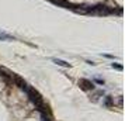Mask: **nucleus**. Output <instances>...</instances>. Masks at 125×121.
Listing matches in <instances>:
<instances>
[{
  "label": "nucleus",
  "mask_w": 125,
  "mask_h": 121,
  "mask_svg": "<svg viewBox=\"0 0 125 121\" xmlns=\"http://www.w3.org/2000/svg\"><path fill=\"white\" fill-rule=\"evenodd\" d=\"M105 106H111V97H107V100H105Z\"/></svg>",
  "instance_id": "4"
},
{
  "label": "nucleus",
  "mask_w": 125,
  "mask_h": 121,
  "mask_svg": "<svg viewBox=\"0 0 125 121\" xmlns=\"http://www.w3.org/2000/svg\"><path fill=\"white\" fill-rule=\"evenodd\" d=\"M52 61H53V62L58 65V66H62V68H70V64L65 62V61H62V59H56V58H53Z\"/></svg>",
  "instance_id": "2"
},
{
  "label": "nucleus",
  "mask_w": 125,
  "mask_h": 121,
  "mask_svg": "<svg viewBox=\"0 0 125 121\" xmlns=\"http://www.w3.org/2000/svg\"><path fill=\"white\" fill-rule=\"evenodd\" d=\"M79 85H80V87H82L83 90H91V89L94 87L93 82L87 80V79H80V80H79Z\"/></svg>",
  "instance_id": "1"
},
{
  "label": "nucleus",
  "mask_w": 125,
  "mask_h": 121,
  "mask_svg": "<svg viewBox=\"0 0 125 121\" xmlns=\"http://www.w3.org/2000/svg\"><path fill=\"white\" fill-rule=\"evenodd\" d=\"M0 40H4V41H9V40H14V37L6 34V33H0Z\"/></svg>",
  "instance_id": "3"
},
{
  "label": "nucleus",
  "mask_w": 125,
  "mask_h": 121,
  "mask_svg": "<svg viewBox=\"0 0 125 121\" xmlns=\"http://www.w3.org/2000/svg\"><path fill=\"white\" fill-rule=\"evenodd\" d=\"M113 68H117L118 70H121V69H122V66H119V65H114V64H113Z\"/></svg>",
  "instance_id": "5"
}]
</instances>
